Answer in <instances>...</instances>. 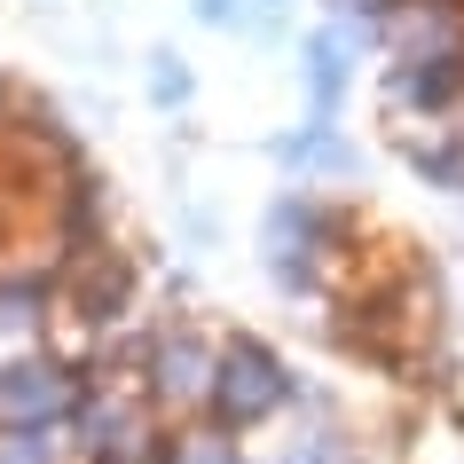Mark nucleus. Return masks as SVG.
I'll list each match as a JSON object with an SVG mask.
<instances>
[{"instance_id":"nucleus-1","label":"nucleus","mask_w":464,"mask_h":464,"mask_svg":"<svg viewBox=\"0 0 464 464\" xmlns=\"http://www.w3.org/2000/svg\"><path fill=\"white\" fill-rule=\"evenodd\" d=\"M299 378L284 370V354H276L268 339H237L220 346V378H213V417L228 425V433H252V425H268L276 410H292Z\"/></svg>"},{"instance_id":"nucleus-2","label":"nucleus","mask_w":464,"mask_h":464,"mask_svg":"<svg viewBox=\"0 0 464 464\" xmlns=\"http://www.w3.org/2000/svg\"><path fill=\"white\" fill-rule=\"evenodd\" d=\"M260 252H268V276L284 284V292H323V260L339 252V213H331L315 189L276 197Z\"/></svg>"},{"instance_id":"nucleus-3","label":"nucleus","mask_w":464,"mask_h":464,"mask_svg":"<svg viewBox=\"0 0 464 464\" xmlns=\"http://www.w3.org/2000/svg\"><path fill=\"white\" fill-rule=\"evenodd\" d=\"M213 378H220V346L197 323H158L142 339V386L158 410H213Z\"/></svg>"},{"instance_id":"nucleus-4","label":"nucleus","mask_w":464,"mask_h":464,"mask_svg":"<svg viewBox=\"0 0 464 464\" xmlns=\"http://www.w3.org/2000/svg\"><path fill=\"white\" fill-rule=\"evenodd\" d=\"M87 401V386L72 378V362H8L0 370V433H63Z\"/></svg>"},{"instance_id":"nucleus-5","label":"nucleus","mask_w":464,"mask_h":464,"mask_svg":"<svg viewBox=\"0 0 464 464\" xmlns=\"http://www.w3.org/2000/svg\"><path fill=\"white\" fill-rule=\"evenodd\" d=\"M378 40L393 63H464V0H393Z\"/></svg>"},{"instance_id":"nucleus-6","label":"nucleus","mask_w":464,"mask_h":464,"mask_svg":"<svg viewBox=\"0 0 464 464\" xmlns=\"http://www.w3.org/2000/svg\"><path fill=\"white\" fill-rule=\"evenodd\" d=\"M346 63H354V24H323L299 40V79H307V111L331 119L346 95Z\"/></svg>"},{"instance_id":"nucleus-7","label":"nucleus","mask_w":464,"mask_h":464,"mask_svg":"<svg viewBox=\"0 0 464 464\" xmlns=\"http://www.w3.org/2000/svg\"><path fill=\"white\" fill-rule=\"evenodd\" d=\"M401 158H410V173H425L433 189H457L464 197V142L449 134V119L425 126V134H401Z\"/></svg>"},{"instance_id":"nucleus-8","label":"nucleus","mask_w":464,"mask_h":464,"mask_svg":"<svg viewBox=\"0 0 464 464\" xmlns=\"http://www.w3.org/2000/svg\"><path fill=\"white\" fill-rule=\"evenodd\" d=\"M276 158H284V166H299V173H346V166H354V150H346L339 134H331V119H315V111H307V126H299V134H284V142H276Z\"/></svg>"},{"instance_id":"nucleus-9","label":"nucleus","mask_w":464,"mask_h":464,"mask_svg":"<svg viewBox=\"0 0 464 464\" xmlns=\"http://www.w3.org/2000/svg\"><path fill=\"white\" fill-rule=\"evenodd\" d=\"M158 464H245V449H237V433H228V425H197V433L166 440V449H158Z\"/></svg>"},{"instance_id":"nucleus-10","label":"nucleus","mask_w":464,"mask_h":464,"mask_svg":"<svg viewBox=\"0 0 464 464\" xmlns=\"http://www.w3.org/2000/svg\"><path fill=\"white\" fill-rule=\"evenodd\" d=\"M268 464H354V449H346L339 425H299L292 440H276Z\"/></svg>"},{"instance_id":"nucleus-11","label":"nucleus","mask_w":464,"mask_h":464,"mask_svg":"<svg viewBox=\"0 0 464 464\" xmlns=\"http://www.w3.org/2000/svg\"><path fill=\"white\" fill-rule=\"evenodd\" d=\"M189 87H197V79H189V63H181L173 48L150 55V102H158V111H181V102H189Z\"/></svg>"},{"instance_id":"nucleus-12","label":"nucleus","mask_w":464,"mask_h":464,"mask_svg":"<svg viewBox=\"0 0 464 464\" xmlns=\"http://www.w3.org/2000/svg\"><path fill=\"white\" fill-rule=\"evenodd\" d=\"M0 464H63L55 433H0Z\"/></svg>"},{"instance_id":"nucleus-13","label":"nucleus","mask_w":464,"mask_h":464,"mask_svg":"<svg viewBox=\"0 0 464 464\" xmlns=\"http://www.w3.org/2000/svg\"><path fill=\"white\" fill-rule=\"evenodd\" d=\"M205 24H245V0H197Z\"/></svg>"}]
</instances>
